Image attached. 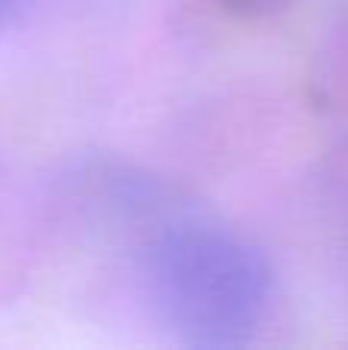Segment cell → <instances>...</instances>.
<instances>
[{
  "instance_id": "obj_1",
  "label": "cell",
  "mask_w": 348,
  "mask_h": 350,
  "mask_svg": "<svg viewBox=\"0 0 348 350\" xmlns=\"http://www.w3.org/2000/svg\"><path fill=\"white\" fill-rule=\"evenodd\" d=\"M145 273L160 320L185 347L247 345L269 308L262 252L213 221L166 224L145 249Z\"/></svg>"
},
{
  "instance_id": "obj_2",
  "label": "cell",
  "mask_w": 348,
  "mask_h": 350,
  "mask_svg": "<svg viewBox=\"0 0 348 350\" xmlns=\"http://www.w3.org/2000/svg\"><path fill=\"white\" fill-rule=\"evenodd\" d=\"M216 6H222L225 12L244 18H259V16H271L275 10H281L287 0H213Z\"/></svg>"
},
{
  "instance_id": "obj_3",
  "label": "cell",
  "mask_w": 348,
  "mask_h": 350,
  "mask_svg": "<svg viewBox=\"0 0 348 350\" xmlns=\"http://www.w3.org/2000/svg\"><path fill=\"white\" fill-rule=\"evenodd\" d=\"M34 3L37 0H0V31H10L12 25H18Z\"/></svg>"
}]
</instances>
